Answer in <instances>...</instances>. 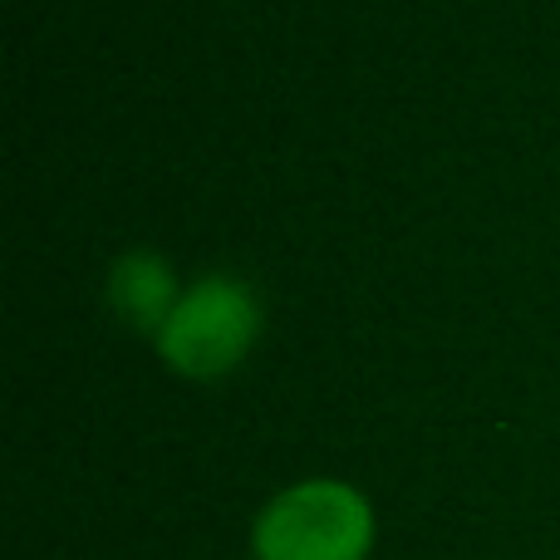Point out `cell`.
I'll return each instance as SVG.
<instances>
[{
    "label": "cell",
    "instance_id": "cell-2",
    "mask_svg": "<svg viewBox=\"0 0 560 560\" xmlns=\"http://www.w3.org/2000/svg\"><path fill=\"white\" fill-rule=\"evenodd\" d=\"M261 335V300L236 276H202L158 329V354L192 378H217L246 359Z\"/></svg>",
    "mask_w": 560,
    "mask_h": 560
},
{
    "label": "cell",
    "instance_id": "cell-1",
    "mask_svg": "<svg viewBox=\"0 0 560 560\" xmlns=\"http://www.w3.org/2000/svg\"><path fill=\"white\" fill-rule=\"evenodd\" d=\"M252 546L256 560H364L374 546V512L349 482L310 477L261 506Z\"/></svg>",
    "mask_w": 560,
    "mask_h": 560
},
{
    "label": "cell",
    "instance_id": "cell-3",
    "mask_svg": "<svg viewBox=\"0 0 560 560\" xmlns=\"http://www.w3.org/2000/svg\"><path fill=\"white\" fill-rule=\"evenodd\" d=\"M177 300L183 295H177V280L167 271L163 256L128 252L108 266V310H114L118 319H128L133 329H143V335L158 339V329L167 325Z\"/></svg>",
    "mask_w": 560,
    "mask_h": 560
}]
</instances>
